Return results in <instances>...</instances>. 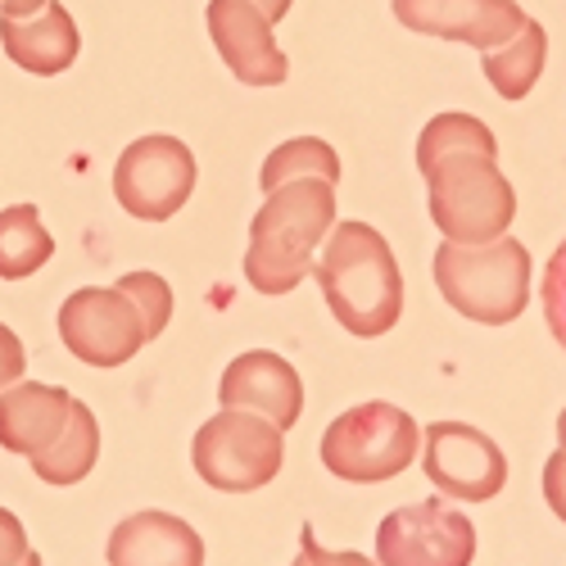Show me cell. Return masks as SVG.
I'll return each mask as SVG.
<instances>
[{"mask_svg":"<svg viewBox=\"0 0 566 566\" xmlns=\"http://www.w3.org/2000/svg\"><path fill=\"white\" fill-rule=\"evenodd\" d=\"M544 322L553 340L566 349V241L553 250L548 268H544Z\"/></svg>","mask_w":566,"mask_h":566,"instance_id":"cell-23","label":"cell"},{"mask_svg":"<svg viewBox=\"0 0 566 566\" xmlns=\"http://www.w3.org/2000/svg\"><path fill=\"white\" fill-rule=\"evenodd\" d=\"M476 557V526L471 516L427 499L395 507L376 526V566H471Z\"/></svg>","mask_w":566,"mask_h":566,"instance_id":"cell-8","label":"cell"},{"mask_svg":"<svg viewBox=\"0 0 566 566\" xmlns=\"http://www.w3.org/2000/svg\"><path fill=\"white\" fill-rule=\"evenodd\" d=\"M118 291L136 304L140 313V332H146V345L164 336V326L172 322V291H168V281L159 272H127L118 281Z\"/></svg>","mask_w":566,"mask_h":566,"instance_id":"cell-22","label":"cell"},{"mask_svg":"<svg viewBox=\"0 0 566 566\" xmlns=\"http://www.w3.org/2000/svg\"><path fill=\"white\" fill-rule=\"evenodd\" d=\"M300 539H304V548H300V553H304V562H308V566H376V562H371V557H363V553H336V548H322V544H317V535H313V526H304V535H300Z\"/></svg>","mask_w":566,"mask_h":566,"instance_id":"cell-26","label":"cell"},{"mask_svg":"<svg viewBox=\"0 0 566 566\" xmlns=\"http://www.w3.org/2000/svg\"><path fill=\"white\" fill-rule=\"evenodd\" d=\"M544 55H548L544 23L526 19L522 32H516L507 45L485 51V77L503 101H526L535 91V82H539V73H544Z\"/></svg>","mask_w":566,"mask_h":566,"instance_id":"cell-18","label":"cell"},{"mask_svg":"<svg viewBox=\"0 0 566 566\" xmlns=\"http://www.w3.org/2000/svg\"><path fill=\"white\" fill-rule=\"evenodd\" d=\"M55 254V241L45 231L36 205L0 209V281H23L36 268H45Z\"/></svg>","mask_w":566,"mask_h":566,"instance_id":"cell-19","label":"cell"},{"mask_svg":"<svg viewBox=\"0 0 566 566\" xmlns=\"http://www.w3.org/2000/svg\"><path fill=\"white\" fill-rule=\"evenodd\" d=\"M336 227V186L332 181H291L268 196L250 222L245 276L259 295H291L317 263V245Z\"/></svg>","mask_w":566,"mask_h":566,"instance_id":"cell-2","label":"cell"},{"mask_svg":"<svg viewBox=\"0 0 566 566\" xmlns=\"http://www.w3.org/2000/svg\"><path fill=\"white\" fill-rule=\"evenodd\" d=\"M19 566H41V557H36V553H28V557H23Z\"/></svg>","mask_w":566,"mask_h":566,"instance_id":"cell-31","label":"cell"},{"mask_svg":"<svg viewBox=\"0 0 566 566\" xmlns=\"http://www.w3.org/2000/svg\"><path fill=\"white\" fill-rule=\"evenodd\" d=\"M421 177L431 181V222L444 231V241L490 245L499 235H507L516 218V191L503 177L499 159L449 155Z\"/></svg>","mask_w":566,"mask_h":566,"instance_id":"cell-4","label":"cell"},{"mask_svg":"<svg viewBox=\"0 0 566 566\" xmlns=\"http://www.w3.org/2000/svg\"><path fill=\"white\" fill-rule=\"evenodd\" d=\"M250 6L268 19V23H281V19H286L291 14V6H295V0H250Z\"/></svg>","mask_w":566,"mask_h":566,"instance_id":"cell-29","label":"cell"},{"mask_svg":"<svg viewBox=\"0 0 566 566\" xmlns=\"http://www.w3.org/2000/svg\"><path fill=\"white\" fill-rule=\"evenodd\" d=\"M101 458V421L82 399H73V412H69V427L60 431V440L32 458V471L36 481L45 485H77L91 476V467Z\"/></svg>","mask_w":566,"mask_h":566,"instance_id":"cell-17","label":"cell"},{"mask_svg":"<svg viewBox=\"0 0 566 566\" xmlns=\"http://www.w3.org/2000/svg\"><path fill=\"white\" fill-rule=\"evenodd\" d=\"M436 286L462 317L507 326L531 304V250L512 235H499L490 245L444 241L436 250Z\"/></svg>","mask_w":566,"mask_h":566,"instance_id":"cell-3","label":"cell"},{"mask_svg":"<svg viewBox=\"0 0 566 566\" xmlns=\"http://www.w3.org/2000/svg\"><path fill=\"white\" fill-rule=\"evenodd\" d=\"M421 471L444 499L458 503H490L507 485V458L503 449L467 421H436L421 431Z\"/></svg>","mask_w":566,"mask_h":566,"instance_id":"cell-9","label":"cell"},{"mask_svg":"<svg viewBox=\"0 0 566 566\" xmlns=\"http://www.w3.org/2000/svg\"><path fill=\"white\" fill-rule=\"evenodd\" d=\"M0 45H6V55L23 73L55 77L77 60L82 32L60 0H45V6L28 19H0Z\"/></svg>","mask_w":566,"mask_h":566,"instance_id":"cell-15","label":"cell"},{"mask_svg":"<svg viewBox=\"0 0 566 566\" xmlns=\"http://www.w3.org/2000/svg\"><path fill=\"white\" fill-rule=\"evenodd\" d=\"M69 412H73V395L60 386L28 381V386L0 390V449L23 458L45 453L69 427Z\"/></svg>","mask_w":566,"mask_h":566,"instance_id":"cell-16","label":"cell"},{"mask_svg":"<svg viewBox=\"0 0 566 566\" xmlns=\"http://www.w3.org/2000/svg\"><path fill=\"white\" fill-rule=\"evenodd\" d=\"M28 367V354H23V340L10 332L6 322H0V390H10L19 386V376Z\"/></svg>","mask_w":566,"mask_h":566,"instance_id":"cell-25","label":"cell"},{"mask_svg":"<svg viewBox=\"0 0 566 566\" xmlns=\"http://www.w3.org/2000/svg\"><path fill=\"white\" fill-rule=\"evenodd\" d=\"M60 336L77 363L91 367H123L140 354L146 332L140 313L118 286H82L60 308Z\"/></svg>","mask_w":566,"mask_h":566,"instance_id":"cell-10","label":"cell"},{"mask_svg":"<svg viewBox=\"0 0 566 566\" xmlns=\"http://www.w3.org/2000/svg\"><path fill=\"white\" fill-rule=\"evenodd\" d=\"M557 440H562V449H566V408H562V417H557Z\"/></svg>","mask_w":566,"mask_h":566,"instance_id":"cell-30","label":"cell"},{"mask_svg":"<svg viewBox=\"0 0 566 566\" xmlns=\"http://www.w3.org/2000/svg\"><path fill=\"white\" fill-rule=\"evenodd\" d=\"M28 553H32V548H28L23 522H19L10 507H0V566H19Z\"/></svg>","mask_w":566,"mask_h":566,"instance_id":"cell-24","label":"cell"},{"mask_svg":"<svg viewBox=\"0 0 566 566\" xmlns=\"http://www.w3.org/2000/svg\"><path fill=\"white\" fill-rule=\"evenodd\" d=\"M449 155H490V159H499V140L481 118H471V114H436L417 136V168L431 172Z\"/></svg>","mask_w":566,"mask_h":566,"instance_id":"cell-20","label":"cell"},{"mask_svg":"<svg viewBox=\"0 0 566 566\" xmlns=\"http://www.w3.org/2000/svg\"><path fill=\"white\" fill-rule=\"evenodd\" d=\"M313 276L349 336H386L403 313V276L390 241L367 222H336Z\"/></svg>","mask_w":566,"mask_h":566,"instance_id":"cell-1","label":"cell"},{"mask_svg":"<svg viewBox=\"0 0 566 566\" xmlns=\"http://www.w3.org/2000/svg\"><path fill=\"white\" fill-rule=\"evenodd\" d=\"M191 462L205 485L222 494H250L276 481L281 462H286V436L259 412L222 408L196 431Z\"/></svg>","mask_w":566,"mask_h":566,"instance_id":"cell-6","label":"cell"},{"mask_svg":"<svg viewBox=\"0 0 566 566\" xmlns=\"http://www.w3.org/2000/svg\"><path fill=\"white\" fill-rule=\"evenodd\" d=\"M395 19L421 36L499 51L522 32L526 10L516 0H395Z\"/></svg>","mask_w":566,"mask_h":566,"instance_id":"cell-11","label":"cell"},{"mask_svg":"<svg viewBox=\"0 0 566 566\" xmlns=\"http://www.w3.org/2000/svg\"><path fill=\"white\" fill-rule=\"evenodd\" d=\"M304 177H317V181H340V155L326 146V140L317 136H295L286 140V146H276L263 168H259V186H263V196L281 191V186H291V181H304Z\"/></svg>","mask_w":566,"mask_h":566,"instance_id":"cell-21","label":"cell"},{"mask_svg":"<svg viewBox=\"0 0 566 566\" xmlns=\"http://www.w3.org/2000/svg\"><path fill=\"white\" fill-rule=\"evenodd\" d=\"M218 403L222 408L259 412V417L276 421V427L286 431V427H295L300 412H304V381H300V371L281 354L250 349V354L227 363L222 386H218Z\"/></svg>","mask_w":566,"mask_h":566,"instance_id":"cell-13","label":"cell"},{"mask_svg":"<svg viewBox=\"0 0 566 566\" xmlns=\"http://www.w3.org/2000/svg\"><path fill=\"white\" fill-rule=\"evenodd\" d=\"M209 36L245 86H281L291 77V60L272 41V23L250 0H209Z\"/></svg>","mask_w":566,"mask_h":566,"instance_id":"cell-12","label":"cell"},{"mask_svg":"<svg viewBox=\"0 0 566 566\" xmlns=\"http://www.w3.org/2000/svg\"><path fill=\"white\" fill-rule=\"evenodd\" d=\"M196 191V155L177 136H140L114 164V196L140 222L172 218Z\"/></svg>","mask_w":566,"mask_h":566,"instance_id":"cell-7","label":"cell"},{"mask_svg":"<svg viewBox=\"0 0 566 566\" xmlns=\"http://www.w3.org/2000/svg\"><path fill=\"white\" fill-rule=\"evenodd\" d=\"M421 449V427L395 403H358L340 412L322 436V462L332 476L354 485L390 481L412 467Z\"/></svg>","mask_w":566,"mask_h":566,"instance_id":"cell-5","label":"cell"},{"mask_svg":"<svg viewBox=\"0 0 566 566\" xmlns=\"http://www.w3.org/2000/svg\"><path fill=\"white\" fill-rule=\"evenodd\" d=\"M45 6V0H0V19H28Z\"/></svg>","mask_w":566,"mask_h":566,"instance_id":"cell-28","label":"cell"},{"mask_svg":"<svg viewBox=\"0 0 566 566\" xmlns=\"http://www.w3.org/2000/svg\"><path fill=\"white\" fill-rule=\"evenodd\" d=\"M291 566H308V562H304V553H300V557H295V562H291Z\"/></svg>","mask_w":566,"mask_h":566,"instance_id":"cell-32","label":"cell"},{"mask_svg":"<svg viewBox=\"0 0 566 566\" xmlns=\"http://www.w3.org/2000/svg\"><path fill=\"white\" fill-rule=\"evenodd\" d=\"M544 503L566 522V449H557L544 462Z\"/></svg>","mask_w":566,"mask_h":566,"instance_id":"cell-27","label":"cell"},{"mask_svg":"<svg viewBox=\"0 0 566 566\" xmlns=\"http://www.w3.org/2000/svg\"><path fill=\"white\" fill-rule=\"evenodd\" d=\"M109 566H205V539L172 512H132L109 531Z\"/></svg>","mask_w":566,"mask_h":566,"instance_id":"cell-14","label":"cell"}]
</instances>
